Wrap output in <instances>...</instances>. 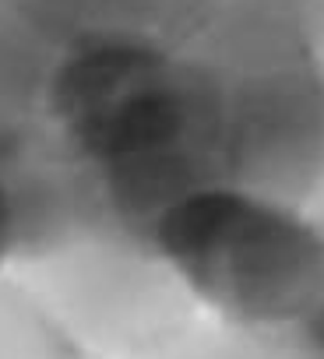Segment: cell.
Here are the masks:
<instances>
[{"label":"cell","mask_w":324,"mask_h":359,"mask_svg":"<svg viewBox=\"0 0 324 359\" xmlns=\"http://www.w3.org/2000/svg\"><path fill=\"white\" fill-rule=\"evenodd\" d=\"M46 120L92 172L106 222L137 240L184 198L229 184L222 85L184 46L151 36L60 46Z\"/></svg>","instance_id":"1"},{"label":"cell","mask_w":324,"mask_h":359,"mask_svg":"<svg viewBox=\"0 0 324 359\" xmlns=\"http://www.w3.org/2000/svg\"><path fill=\"white\" fill-rule=\"evenodd\" d=\"M289 352L292 359H324V296L285 331L275 334Z\"/></svg>","instance_id":"8"},{"label":"cell","mask_w":324,"mask_h":359,"mask_svg":"<svg viewBox=\"0 0 324 359\" xmlns=\"http://www.w3.org/2000/svg\"><path fill=\"white\" fill-rule=\"evenodd\" d=\"M60 43L15 0H0V134L46 120V99Z\"/></svg>","instance_id":"5"},{"label":"cell","mask_w":324,"mask_h":359,"mask_svg":"<svg viewBox=\"0 0 324 359\" xmlns=\"http://www.w3.org/2000/svg\"><path fill=\"white\" fill-rule=\"evenodd\" d=\"M229 184L310 205L324 180V60L219 74Z\"/></svg>","instance_id":"4"},{"label":"cell","mask_w":324,"mask_h":359,"mask_svg":"<svg viewBox=\"0 0 324 359\" xmlns=\"http://www.w3.org/2000/svg\"><path fill=\"white\" fill-rule=\"evenodd\" d=\"M18 261V226H15V208H11V194L0 172V275L11 271Z\"/></svg>","instance_id":"9"},{"label":"cell","mask_w":324,"mask_h":359,"mask_svg":"<svg viewBox=\"0 0 324 359\" xmlns=\"http://www.w3.org/2000/svg\"><path fill=\"white\" fill-rule=\"evenodd\" d=\"M0 359H92L50 306L15 275H0Z\"/></svg>","instance_id":"6"},{"label":"cell","mask_w":324,"mask_h":359,"mask_svg":"<svg viewBox=\"0 0 324 359\" xmlns=\"http://www.w3.org/2000/svg\"><path fill=\"white\" fill-rule=\"evenodd\" d=\"M151 359H292L275 334L233 331L222 324H194L184 338Z\"/></svg>","instance_id":"7"},{"label":"cell","mask_w":324,"mask_h":359,"mask_svg":"<svg viewBox=\"0 0 324 359\" xmlns=\"http://www.w3.org/2000/svg\"><path fill=\"white\" fill-rule=\"evenodd\" d=\"M92 359H151L198 324V303L155 250L102 226L11 268Z\"/></svg>","instance_id":"3"},{"label":"cell","mask_w":324,"mask_h":359,"mask_svg":"<svg viewBox=\"0 0 324 359\" xmlns=\"http://www.w3.org/2000/svg\"><path fill=\"white\" fill-rule=\"evenodd\" d=\"M306 208H310V212L324 222V180H320V187H317V194H313V201H310Z\"/></svg>","instance_id":"10"},{"label":"cell","mask_w":324,"mask_h":359,"mask_svg":"<svg viewBox=\"0 0 324 359\" xmlns=\"http://www.w3.org/2000/svg\"><path fill=\"white\" fill-rule=\"evenodd\" d=\"M151 243L198 310L233 331L278 334L324 296V222L306 205L240 184L173 205Z\"/></svg>","instance_id":"2"}]
</instances>
